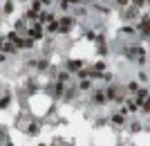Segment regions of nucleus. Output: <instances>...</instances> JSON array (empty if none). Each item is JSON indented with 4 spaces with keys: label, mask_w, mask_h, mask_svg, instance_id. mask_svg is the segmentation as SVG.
<instances>
[{
    "label": "nucleus",
    "mask_w": 150,
    "mask_h": 146,
    "mask_svg": "<svg viewBox=\"0 0 150 146\" xmlns=\"http://www.w3.org/2000/svg\"><path fill=\"white\" fill-rule=\"evenodd\" d=\"M69 25H72L69 20H63V23H61V29H69Z\"/></svg>",
    "instance_id": "nucleus-1"
},
{
    "label": "nucleus",
    "mask_w": 150,
    "mask_h": 146,
    "mask_svg": "<svg viewBox=\"0 0 150 146\" xmlns=\"http://www.w3.org/2000/svg\"><path fill=\"white\" fill-rule=\"evenodd\" d=\"M119 2H121V5H125V2H128V0H119Z\"/></svg>",
    "instance_id": "nucleus-2"
}]
</instances>
